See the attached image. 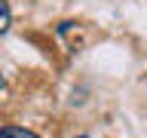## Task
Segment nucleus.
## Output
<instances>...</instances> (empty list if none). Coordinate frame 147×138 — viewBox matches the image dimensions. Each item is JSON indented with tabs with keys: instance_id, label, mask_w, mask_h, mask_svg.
<instances>
[{
	"instance_id": "3",
	"label": "nucleus",
	"mask_w": 147,
	"mask_h": 138,
	"mask_svg": "<svg viewBox=\"0 0 147 138\" xmlns=\"http://www.w3.org/2000/svg\"><path fill=\"white\" fill-rule=\"evenodd\" d=\"M3 86H6V77H3V71H0V89H3Z\"/></svg>"
},
{
	"instance_id": "2",
	"label": "nucleus",
	"mask_w": 147,
	"mask_h": 138,
	"mask_svg": "<svg viewBox=\"0 0 147 138\" xmlns=\"http://www.w3.org/2000/svg\"><path fill=\"white\" fill-rule=\"evenodd\" d=\"M9 25H12V9H9V0H0V34H6Z\"/></svg>"
},
{
	"instance_id": "4",
	"label": "nucleus",
	"mask_w": 147,
	"mask_h": 138,
	"mask_svg": "<svg viewBox=\"0 0 147 138\" xmlns=\"http://www.w3.org/2000/svg\"><path fill=\"white\" fill-rule=\"evenodd\" d=\"M77 138H89V135H77Z\"/></svg>"
},
{
	"instance_id": "1",
	"label": "nucleus",
	"mask_w": 147,
	"mask_h": 138,
	"mask_svg": "<svg viewBox=\"0 0 147 138\" xmlns=\"http://www.w3.org/2000/svg\"><path fill=\"white\" fill-rule=\"evenodd\" d=\"M0 138H40V135L31 132V129H25V126H3L0 129Z\"/></svg>"
}]
</instances>
